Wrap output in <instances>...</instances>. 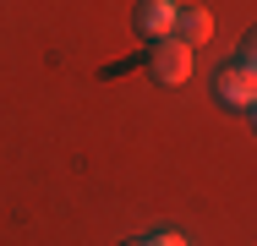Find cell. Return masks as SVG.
<instances>
[{"mask_svg": "<svg viewBox=\"0 0 257 246\" xmlns=\"http://www.w3.org/2000/svg\"><path fill=\"white\" fill-rule=\"evenodd\" d=\"M170 33L181 39V44H208V33H213V17H208L203 6H175V22H170Z\"/></svg>", "mask_w": 257, "mask_h": 246, "instance_id": "obj_3", "label": "cell"}, {"mask_svg": "<svg viewBox=\"0 0 257 246\" xmlns=\"http://www.w3.org/2000/svg\"><path fill=\"white\" fill-rule=\"evenodd\" d=\"M235 60H241L246 71H257V28L246 33V39H241V55H235Z\"/></svg>", "mask_w": 257, "mask_h": 246, "instance_id": "obj_5", "label": "cell"}, {"mask_svg": "<svg viewBox=\"0 0 257 246\" xmlns=\"http://www.w3.org/2000/svg\"><path fill=\"white\" fill-rule=\"evenodd\" d=\"M213 98H219L224 109H252L257 104V71H246L241 60L219 66V71H213Z\"/></svg>", "mask_w": 257, "mask_h": 246, "instance_id": "obj_2", "label": "cell"}, {"mask_svg": "<svg viewBox=\"0 0 257 246\" xmlns=\"http://www.w3.org/2000/svg\"><path fill=\"white\" fill-rule=\"evenodd\" d=\"M137 246H186V241H181L175 230H154V235H143Z\"/></svg>", "mask_w": 257, "mask_h": 246, "instance_id": "obj_6", "label": "cell"}, {"mask_svg": "<svg viewBox=\"0 0 257 246\" xmlns=\"http://www.w3.org/2000/svg\"><path fill=\"white\" fill-rule=\"evenodd\" d=\"M170 22H175V0H143V6H137V28H143V39H164Z\"/></svg>", "mask_w": 257, "mask_h": 246, "instance_id": "obj_4", "label": "cell"}, {"mask_svg": "<svg viewBox=\"0 0 257 246\" xmlns=\"http://www.w3.org/2000/svg\"><path fill=\"white\" fill-rule=\"evenodd\" d=\"M252 120H257V104H252Z\"/></svg>", "mask_w": 257, "mask_h": 246, "instance_id": "obj_7", "label": "cell"}, {"mask_svg": "<svg viewBox=\"0 0 257 246\" xmlns=\"http://www.w3.org/2000/svg\"><path fill=\"white\" fill-rule=\"evenodd\" d=\"M143 66L154 71V82L175 88V82H186V77H192V44H181L175 33H164V39H154V44H148Z\"/></svg>", "mask_w": 257, "mask_h": 246, "instance_id": "obj_1", "label": "cell"}]
</instances>
